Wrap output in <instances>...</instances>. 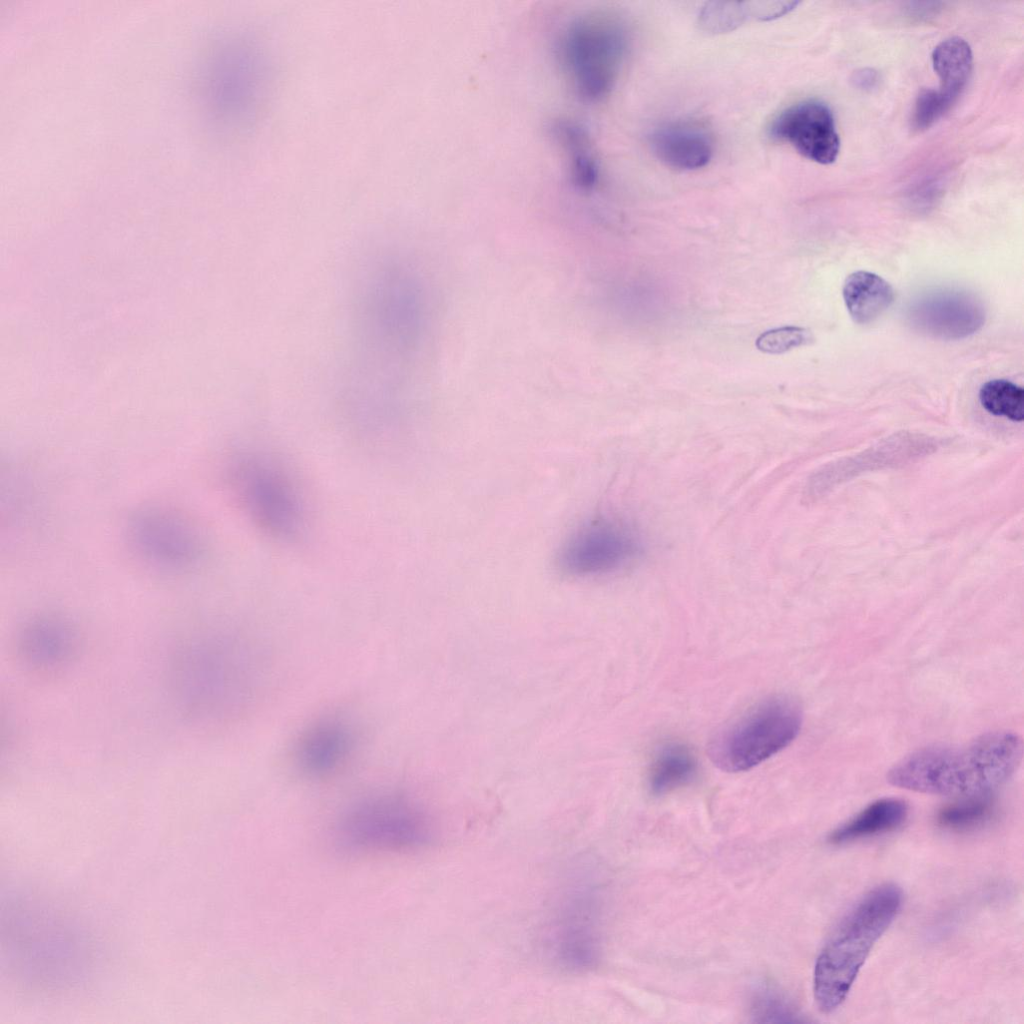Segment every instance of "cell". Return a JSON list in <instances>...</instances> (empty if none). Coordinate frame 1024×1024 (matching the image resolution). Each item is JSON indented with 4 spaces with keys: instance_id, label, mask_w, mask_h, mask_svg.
I'll return each mask as SVG.
<instances>
[{
    "instance_id": "cell-1",
    "label": "cell",
    "mask_w": 1024,
    "mask_h": 1024,
    "mask_svg": "<svg viewBox=\"0 0 1024 1024\" xmlns=\"http://www.w3.org/2000/svg\"><path fill=\"white\" fill-rule=\"evenodd\" d=\"M1022 757L1023 741L1017 733L994 731L961 745L919 749L898 761L887 781L925 794L984 796L1013 776Z\"/></svg>"
},
{
    "instance_id": "cell-2",
    "label": "cell",
    "mask_w": 1024,
    "mask_h": 1024,
    "mask_svg": "<svg viewBox=\"0 0 1024 1024\" xmlns=\"http://www.w3.org/2000/svg\"><path fill=\"white\" fill-rule=\"evenodd\" d=\"M902 899L897 885H879L838 923L814 968L813 994L821 1012L831 1013L845 1001L873 946L898 914Z\"/></svg>"
},
{
    "instance_id": "cell-3",
    "label": "cell",
    "mask_w": 1024,
    "mask_h": 1024,
    "mask_svg": "<svg viewBox=\"0 0 1024 1024\" xmlns=\"http://www.w3.org/2000/svg\"><path fill=\"white\" fill-rule=\"evenodd\" d=\"M229 482L245 516L262 534L285 544L304 534L307 511L297 483L275 459L257 450L240 452Z\"/></svg>"
},
{
    "instance_id": "cell-4",
    "label": "cell",
    "mask_w": 1024,
    "mask_h": 1024,
    "mask_svg": "<svg viewBox=\"0 0 1024 1024\" xmlns=\"http://www.w3.org/2000/svg\"><path fill=\"white\" fill-rule=\"evenodd\" d=\"M628 30L609 12L588 11L572 18L559 39L562 69L574 94L586 103L607 97L628 51Z\"/></svg>"
},
{
    "instance_id": "cell-5",
    "label": "cell",
    "mask_w": 1024,
    "mask_h": 1024,
    "mask_svg": "<svg viewBox=\"0 0 1024 1024\" xmlns=\"http://www.w3.org/2000/svg\"><path fill=\"white\" fill-rule=\"evenodd\" d=\"M802 721L801 708L794 699L770 696L721 728L711 739L709 756L723 771H747L793 742Z\"/></svg>"
},
{
    "instance_id": "cell-6",
    "label": "cell",
    "mask_w": 1024,
    "mask_h": 1024,
    "mask_svg": "<svg viewBox=\"0 0 1024 1024\" xmlns=\"http://www.w3.org/2000/svg\"><path fill=\"white\" fill-rule=\"evenodd\" d=\"M335 832L340 846L354 852L414 851L430 846L437 838L428 812L398 794L357 803L341 817Z\"/></svg>"
},
{
    "instance_id": "cell-7",
    "label": "cell",
    "mask_w": 1024,
    "mask_h": 1024,
    "mask_svg": "<svg viewBox=\"0 0 1024 1024\" xmlns=\"http://www.w3.org/2000/svg\"><path fill=\"white\" fill-rule=\"evenodd\" d=\"M548 920L545 946L554 966L570 974L592 970L602 951L601 908L594 885L580 877L566 884Z\"/></svg>"
},
{
    "instance_id": "cell-8",
    "label": "cell",
    "mask_w": 1024,
    "mask_h": 1024,
    "mask_svg": "<svg viewBox=\"0 0 1024 1024\" xmlns=\"http://www.w3.org/2000/svg\"><path fill=\"white\" fill-rule=\"evenodd\" d=\"M639 550L634 534L626 527L596 521L578 529L561 546L557 566L572 577L599 576L623 567Z\"/></svg>"
},
{
    "instance_id": "cell-9",
    "label": "cell",
    "mask_w": 1024,
    "mask_h": 1024,
    "mask_svg": "<svg viewBox=\"0 0 1024 1024\" xmlns=\"http://www.w3.org/2000/svg\"><path fill=\"white\" fill-rule=\"evenodd\" d=\"M985 309L971 293L940 289L915 299L907 310L913 328L926 335L956 340L968 337L982 328Z\"/></svg>"
},
{
    "instance_id": "cell-10",
    "label": "cell",
    "mask_w": 1024,
    "mask_h": 1024,
    "mask_svg": "<svg viewBox=\"0 0 1024 1024\" xmlns=\"http://www.w3.org/2000/svg\"><path fill=\"white\" fill-rule=\"evenodd\" d=\"M769 134L819 164H831L839 154L840 140L833 114L818 100L802 101L783 110L772 121Z\"/></svg>"
},
{
    "instance_id": "cell-11",
    "label": "cell",
    "mask_w": 1024,
    "mask_h": 1024,
    "mask_svg": "<svg viewBox=\"0 0 1024 1024\" xmlns=\"http://www.w3.org/2000/svg\"><path fill=\"white\" fill-rule=\"evenodd\" d=\"M132 537L137 547L158 564L185 566L198 558L195 532L177 518L159 512L140 514L133 522Z\"/></svg>"
},
{
    "instance_id": "cell-12",
    "label": "cell",
    "mask_w": 1024,
    "mask_h": 1024,
    "mask_svg": "<svg viewBox=\"0 0 1024 1024\" xmlns=\"http://www.w3.org/2000/svg\"><path fill=\"white\" fill-rule=\"evenodd\" d=\"M352 732L342 721L327 719L312 726L301 737L297 759L301 769L323 776L338 768L352 747Z\"/></svg>"
},
{
    "instance_id": "cell-13",
    "label": "cell",
    "mask_w": 1024,
    "mask_h": 1024,
    "mask_svg": "<svg viewBox=\"0 0 1024 1024\" xmlns=\"http://www.w3.org/2000/svg\"><path fill=\"white\" fill-rule=\"evenodd\" d=\"M655 155L667 166L691 171L704 167L712 156V143L705 131L687 123H671L650 136Z\"/></svg>"
},
{
    "instance_id": "cell-14",
    "label": "cell",
    "mask_w": 1024,
    "mask_h": 1024,
    "mask_svg": "<svg viewBox=\"0 0 1024 1024\" xmlns=\"http://www.w3.org/2000/svg\"><path fill=\"white\" fill-rule=\"evenodd\" d=\"M553 133L564 152L571 185L583 194L592 192L599 181V166L588 133L570 120L557 121Z\"/></svg>"
},
{
    "instance_id": "cell-15",
    "label": "cell",
    "mask_w": 1024,
    "mask_h": 1024,
    "mask_svg": "<svg viewBox=\"0 0 1024 1024\" xmlns=\"http://www.w3.org/2000/svg\"><path fill=\"white\" fill-rule=\"evenodd\" d=\"M842 295L850 317L857 324L875 321L894 300L891 285L868 271H856L847 276Z\"/></svg>"
},
{
    "instance_id": "cell-16",
    "label": "cell",
    "mask_w": 1024,
    "mask_h": 1024,
    "mask_svg": "<svg viewBox=\"0 0 1024 1024\" xmlns=\"http://www.w3.org/2000/svg\"><path fill=\"white\" fill-rule=\"evenodd\" d=\"M908 816L907 804L897 798L879 799L835 829L829 836L833 844H845L896 829Z\"/></svg>"
},
{
    "instance_id": "cell-17",
    "label": "cell",
    "mask_w": 1024,
    "mask_h": 1024,
    "mask_svg": "<svg viewBox=\"0 0 1024 1024\" xmlns=\"http://www.w3.org/2000/svg\"><path fill=\"white\" fill-rule=\"evenodd\" d=\"M698 773V761L693 751L682 743L662 745L652 758L648 770V787L660 796L691 783Z\"/></svg>"
},
{
    "instance_id": "cell-18",
    "label": "cell",
    "mask_w": 1024,
    "mask_h": 1024,
    "mask_svg": "<svg viewBox=\"0 0 1024 1024\" xmlns=\"http://www.w3.org/2000/svg\"><path fill=\"white\" fill-rule=\"evenodd\" d=\"M932 64L940 79L939 91L954 102L966 86L972 71L970 45L960 37L946 39L933 50Z\"/></svg>"
},
{
    "instance_id": "cell-19",
    "label": "cell",
    "mask_w": 1024,
    "mask_h": 1024,
    "mask_svg": "<svg viewBox=\"0 0 1024 1024\" xmlns=\"http://www.w3.org/2000/svg\"><path fill=\"white\" fill-rule=\"evenodd\" d=\"M798 2H778L774 7H745L746 3H710L701 13V23L709 31H727L742 23L747 17H777L795 6Z\"/></svg>"
},
{
    "instance_id": "cell-20",
    "label": "cell",
    "mask_w": 1024,
    "mask_h": 1024,
    "mask_svg": "<svg viewBox=\"0 0 1024 1024\" xmlns=\"http://www.w3.org/2000/svg\"><path fill=\"white\" fill-rule=\"evenodd\" d=\"M979 400L983 408L995 416L1014 422L1024 418V391L1006 379H993L982 385Z\"/></svg>"
},
{
    "instance_id": "cell-21",
    "label": "cell",
    "mask_w": 1024,
    "mask_h": 1024,
    "mask_svg": "<svg viewBox=\"0 0 1024 1024\" xmlns=\"http://www.w3.org/2000/svg\"><path fill=\"white\" fill-rule=\"evenodd\" d=\"M750 1012L755 1022L802 1021L792 1004L782 994L771 988H762L754 994Z\"/></svg>"
},
{
    "instance_id": "cell-22",
    "label": "cell",
    "mask_w": 1024,
    "mask_h": 1024,
    "mask_svg": "<svg viewBox=\"0 0 1024 1024\" xmlns=\"http://www.w3.org/2000/svg\"><path fill=\"white\" fill-rule=\"evenodd\" d=\"M990 812V803L982 796L968 797L967 800L942 809L938 821L950 829H967L982 823Z\"/></svg>"
},
{
    "instance_id": "cell-23",
    "label": "cell",
    "mask_w": 1024,
    "mask_h": 1024,
    "mask_svg": "<svg viewBox=\"0 0 1024 1024\" xmlns=\"http://www.w3.org/2000/svg\"><path fill=\"white\" fill-rule=\"evenodd\" d=\"M813 340L812 333L799 326H783L761 333L755 345L768 354H781L793 348L806 345Z\"/></svg>"
},
{
    "instance_id": "cell-24",
    "label": "cell",
    "mask_w": 1024,
    "mask_h": 1024,
    "mask_svg": "<svg viewBox=\"0 0 1024 1024\" xmlns=\"http://www.w3.org/2000/svg\"><path fill=\"white\" fill-rule=\"evenodd\" d=\"M953 101L939 90L925 89L917 97L913 125L918 130L932 126L951 107Z\"/></svg>"
},
{
    "instance_id": "cell-25",
    "label": "cell",
    "mask_w": 1024,
    "mask_h": 1024,
    "mask_svg": "<svg viewBox=\"0 0 1024 1024\" xmlns=\"http://www.w3.org/2000/svg\"><path fill=\"white\" fill-rule=\"evenodd\" d=\"M878 74L873 69H861L854 74L853 82L862 89H870L876 85Z\"/></svg>"
}]
</instances>
